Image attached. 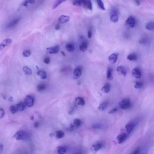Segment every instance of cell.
I'll list each match as a JSON object with an SVG mask.
<instances>
[{
    "label": "cell",
    "mask_w": 154,
    "mask_h": 154,
    "mask_svg": "<svg viewBox=\"0 0 154 154\" xmlns=\"http://www.w3.org/2000/svg\"><path fill=\"white\" fill-rule=\"evenodd\" d=\"M13 137L17 140H25L29 138V135L25 131L20 130L16 132Z\"/></svg>",
    "instance_id": "6da1fadb"
},
{
    "label": "cell",
    "mask_w": 154,
    "mask_h": 154,
    "mask_svg": "<svg viewBox=\"0 0 154 154\" xmlns=\"http://www.w3.org/2000/svg\"><path fill=\"white\" fill-rule=\"evenodd\" d=\"M119 106L123 109H128L131 107V104L129 99H123L119 103Z\"/></svg>",
    "instance_id": "7a4b0ae2"
},
{
    "label": "cell",
    "mask_w": 154,
    "mask_h": 154,
    "mask_svg": "<svg viewBox=\"0 0 154 154\" xmlns=\"http://www.w3.org/2000/svg\"><path fill=\"white\" fill-rule=\"evenodd\" d=\"M136 24V20L132 16H129L125 22L126 27L128 29L133 28Z\"/></svg>",
    "instance_id": "3957f363"
},
{
    "label": "cell",
    "mask_w": 154,
    "mask_h": 154,
    "mask_svg": "<svg viewBox=\"0 0 154 154\" xmlns=\"http://www.w3.org/2000/svg\"><path fill=\"white\" fill-rule=\"evenodd\" d=\"M119 15L117 10L114 9H113L110 13V19L114 23H116L119 20Z\"/></svg>",
    "instance_id": "277c9868"
},
{
    "label": "cell",
    "mask_w": 154,
    "mask_h": 154,
    "mask_svg": "<svg viewBox=\"0 0 154 154\" xmlns=\"http://www.w3.org/2000/svg\"><path fill=\"white\" fill-rule=\"evenodd\" d=\"M35 99L31 96L28 95L26 96L25 100V103L26 106L29 107H32L34 104Z\"/></svg>",
    "instance_id": "5b68a950"
},
{
    "label": "cell",
    "mask_w": 154,
    "mask_h": 154,
    "mask_svg": "<svg viewBox=\"0 0 154 154\" xmlns=\"http://www.w3.org/2000/svg\"><path fill=\"white\" fill-rule=\"evenodd\" d=\"M59 45H57L54 47L47 48L46 52L49 54H56L59 51Z\"/></svg>",
    "instance_id": "8992f818"
},
{
    "label": "cell",
    "mask_w": 154,
    "mask_h": 154,
    "mask_svg": "<svg viewBox=\"0 0 154 154\" xmlns=\"http://www.w3.org/2000/svg\"><path fill=\"white\" fill-rule=\"evenodd\" d=\"M82 72V68L81 67H78L75 69L73 75L74 78L76 79L78 78L81 75Z\"/></svg>",
    "instance_id": "52a82bcc"
},
{
    "label": "cell",
    "mask_w": 154,
    "mask_h": 154,
    "mask_svg": "<svg viewBox=\"0 0 154 154\" xmlns=\"http://www.w3.org/2000/svg\"><path fill=\"white\" fill-rule=\"evenodd\" d=\"M136 126L135 123H129L125 125L126 130L128 134H129L132 132Z\"/></svg>",
    "instance_id": "ba28073f"
},
{
    "label": "cell",
    "mask_w": 154,
    "mask_h": 154,
    "mask_svg": "<svg viewBox=\"0 0 154 154\" xmlns=\"http://www.w3.org/2000/svg\"><path fill=\"white\" fill-rule=\"evenodd\" d=\"M133 75L137 79H139L142 76V73L140 69L137 67L133 68L132 71Z\"/></svg>",
    "instance_id": "9c48e42d"
},
{
    "label": "cell",
    "mask_w": 154,
    "mask_h": 154,
    "mask_svg": "<svg viewBox=\"0 0 154 154\" xmlns=\"http://www.w3.org/2000/svg\"><path fill=\"white\" fill-rule=\"evenodd\" d=\"M12 41V39L10 38L6 39L3 40L0 45V50H3L5 47L10 44Z\"/></svg>",
    "instance_id": "30bf717a"
},
{
    "label": "cell",
    "mask_w": 154,
    "mask_h": 154,
    "mask_svg": "<svg viewBox=\"0 0 154 154\" xmlns=\"http://www.w3.org/2000/svg\"><path fill=\"white\" fill-rule=\"evenodd\" d=\"M118 54H113L109 56L108 60L109 62L114 64H115L118 59Z\"/></svg>",
    "instance_id": "8fae6325"
},
{
    "label": "cell",
    "mask_w": 154,
    "mask_h": 154,
    "mask_svg": "<svg viewBox=\"0 0 154 154\" xmlns=\"http://www.w3.org/2000/svg\"><path fill=\"white\" fill-rule=\"evenodd\" d=\"M70 20V17L68 16L62 15L58 19V22L60 24L66 23Z\"/></svg>",
    "instance_id": "7c38bea8"
},
{
    "label": "cell",
    "mask_w": 154,
    "mask_h": 154,
    "mask_svg": "<svg viewBox=\"0 0 154 154\" xmlns=\"http://www.w3.org/2000/svg\"><path fill=\"white\" fill-rule=\"evenodd\" d=\"M127 138V135L125 133H122L118 135L117 137V140L118 143L121 144L123 143L126 139Z\"/></svg>",
    "instance_id": "4fadbf2b"
},
{
    "label": "cell",
    "mask_w": 154,
    "mask_h": 154,
    "mask_svg": "<svg viewBox=\"0 0 154 154\" xmlns=\"http://www.w3.org/2000/svg\"><path fill=\"white\" fill-rule=\"evenodd\" d=\"M21 19V18L20 17H18L15 18L14 19H13L9 22L7 26V27L10 28L13 27L17 24Z\"/></svg>",
    "instance_id": "5bb4252c"
},
{
    "label": "cell",
    "mask_w": 154,
    "mask_h": 154,
    "mask_svg": "<svg viewBox=\"0 0 154 154\" xmlns=\"http://www.w3.org/2000/svg\"><path fill=\"white\" fill-rule=\"evenodd\" d=\"M26 106L25 103L20 102L17 104L16 106L19 111H22L25 109Z\"/></svg>",
    "instance_id": "9a60e30c"
},
{
    "label": "cell",
    "mask_w": 154,
    "mask_h": 154,
    "mask_svg": "<svg viewBox=\"0 0 154 154\" xmlns=\"http://www.w3.org/2000/svg\"><path fill=\"white\" fill-rule=\"evenodd\" d=\"M37 74L42 80L46 79L47 77L46 72L45 71L43 70H41L38 71L37 73Z\"/></svg>",
    "instance_id": "2e32d148"
},
{
    "label": "cell",
    "mask_w": 154,
    "mask_h": 154,
    "mask_svg": "<svg viewBox=\"0 0 154 154\" xmlns=\"http://www.w3.org/2000/svg\"><path fill=\"white\" fill-rule=\"evenodd\" d=\"M116 70L117 72L124 76H125L127 74V71L124 67L123 66H121L117 67Z\"/></svg>",
    "instance_id": "e0dca14e"
},
{
    "label": "cell",
    "mask_w": 154,
    "mask_h": 154,
    "mask_svg": "<svg viewBox=\"0 0 154 154\" xmlns=\"http://www.w3.org/2000/svg\"><path fill=\"white\" fill-rule=\"evenodd\" d=\"M112 72L113 69L111 67H108L107 70L106 74L107 78L108 80H111L112 79Z\"/></svg>",
    "instance_id": "ac0fdd59"
},
{
    "label": "cell",
    "mask_w": 154,
    "mask_h": 154,
    "mask_svg": "<svg viewBox=\"0 0 154 154\" xmlns=\"http://www.w3.org/2000/svg\"><path fill=\"white\" fill-rule=\"evenodd\" d=\"M127 59L130 61H135L138 59V56L136 53H131L127 56Z\"/></svg>",
    "instance_id": "d6986e66"
},
{
    "label": "cell",
    "mask_w": 154,
    "mask_h": 154,
    "mask_svg": "<svg viewBox=\"0 0 154 154\" xmlns=\"http://www.w3.org/2000/svg\"><path fill=\"white\" fill-rule=\"evenodd\" d=\"M76 102L78 103V104L79 105L83 106L85 104V101L82 97H76L75 99Z\"/></svg>",
    "instance_id": "ffe728a7"
},
{
    "label": "cell",
    "mask_w": 154,
    "mask_h": 154,
    "mask_svg": "<svg viewBox=\"0 0 154 154\" xmlns=\"http://www.w3.org/2000/svg\"><path fill=\"white\" fill-rule=\"evenodd\" d=\"M92 148L94 151L97 152L101 149L102 148V144L100 143H97L94 144L92 146Z\"/></svg>",
    "instance_id": "44dd1931"
},
{
    "label": "cell",
    "mask_w": 154,
    "mask_h": 154,
    "mask_svg": "<svg viewBox=\"0 0 154 154\" xmlns=\"http://www.w3.org/2000/svg\"><path fill=\"white\" fill-rule=\"evenodd\" d=\"M66 152V149L63 146H59L57 148L58 154H65Z\"/></svg>",
    "instance_id": "7402d4cb"
},
{
    "label": "cell",
    "mask_w": 154,
    "mask_h": 154,
    "mask_svg": "<svg viewBox=\"0 0 154 154\" xmlns=\"http://www.w3.org/2000/svg\"><path fill=\"white\" fill-rule=\"evenodd\" d=\"M108 103L106 101H104L99 105L98 108V109L100 111H102L104 110L107 106Z\"/></svg>",
    "instance_id": "603a6c76"
},
{
    "label": "cell",
    "mask_w": 154,
    "mask_h": 154,
    "mask_svg": "<svg viewBox=\"0 0 154 154\" xmlns=\"http://www.w3.org/2000/svg\"><path fill=\"white\" fill-rule=\"evenodd\" d=\"M149 42V39L148 37H144L140 39L139 43L140 44L145 45L147 44Z\"/></svg>",
    "instance_id": "cb8c5ba5"
},
{
    "label": "cell",
    "mask_w": 154,
    "mask_h": 154,
    "mask_svg": "<svg viewBox=\"0 0 154 154\" xmlns=\"http://www.w3.org/2000/svg\"><path fill=\"white\" fill-rule=\"evenodd\" d=\"M88 44L87 43L84 42L80 46V50L82 52H84L87 49Z\"/></svg>",
    "instance_id": "d4e9b609"
},
{
    "label": "cell",
    "mask_w": 154,
    "mask_h": 154,
    "mask_svg": "<svg viewBox=\"0 0 154 154\" xmlns=\"http://www.w3.org/2000/svg\"><path fill=\"white\" fill-rule=\"evenodd\" d=\"M66 48L69 52H73L74 50V45L71 43H67L65 46Z\"/></svg>",
    "instance_id": "484cf974"
},
{
    "label": "cell",
    "mask_w": 154,
    "mask_h": 154,
    "mask_svg": "<svg viewBox=\"0 0 154 154\" xmlns=\"http://www.w3.org/2000/svg\"><path fill=\"white\" fill-rule=\"evenodd\" d=\"M110 85L109 83H107L102 88V90L106 93H108L110 90Z\"/></svg>",
    "instance_id": "4316f807"
},
{
    "label": "cell",
    "mask_w": 154,
    "mask_h": 154,
    "mask_svg": "<svg viewBox=\"0 0 154 154\" xmlns=\"http://www.w3.org/2000/svg\"><path fill=\"white\" fill-rule=\"evenodd\" d=\"M74 125L75 127L78 128L80 126L82 123L81 120L79 119H76L74 121Z\"/></svg>",
    "instance_id": "83f0119b"
},
{
    "label": "cell",
    "mask_w": 154,
    "mask_h": 154,
    "mask_svg": "<svg viewBox=\"0 0 154 154\" xmlns=\"http://www.w3.org/2000/svg\"><path fill=\"white\" fill-rule=\"evenodd\" d=\"M65 133L61 131H57L56 132V137L57 139L62 138L65 136Z\"/></svg>",
    "instance_id": "f1b7e54d"
},
{
    "label": "cell",
    "mask_w": 154,
    "mask_h": 154,
    "mask_svg": "<svg viewBox=\"0 0 154 154\" xmlns=\"http://www.w3.org/2000/svg\"><path fill=\"white\" fill-rule=\"evenodd\" d=\"M89 9L90 10H93V4L91 1L86 0V8Z\"/></svg>",
    "instance_id": "f546056e"
},
{
    "label": "cell",
    "mask_w": 154,
    "mask_h": 154,
    "mask_svg": "<svg viewBox=\"0 0 154 154\" xmlns=\"http://www.w3.org/2000/svg\"><path fill=\"white\" fill-rule=\"evenodd\" d=\"M146 29L148 30H152L154 29V22H149L146 24Z\"/></svg>",
    "instance_id": "4dcf8cb0"
},
{
    "label": "cell",
    "mask_w": 154,
    "mask_h": 154,
    "mask_svg": "<svg viewBox=\"0 0 154 154\" xmlns=\"http://www.w3.org/2000/svg\"><path fill=\"white\" fill-rule=\"evenodd\" d=\"M96 2L99 8L103 10L104 11L106 10L104 4L102 1L101 0H97Z\"/></svg>",
    "instance_id": "1f68e13d"
},
{
    "label": "cell",
    "mask_w": 154,
    "mask_h": 154,
    "mask_svg": "<svg viewBox=\"0 0 154 154\" xmlns=\"http://www.w3.org/2000/svg\"><path fill=\"white\" fill-rule=\"evenodd\" d=\"M23 71L26 74L31 75L32 74V71L31 69L29 67L27 66H24L23 68Z\"/></svg>",
    "instance_id": "d6a6232c"
},
{
    "label": "cell",
    "mask_w": 154,
    "mask_h": 154,
    "mask_svg": "<svg viewBox=\"0 0 154 154\" xmlns=\"http://www.w3.org/2000/svg\"><path fill=\"white\" fill-rule=\"evenodd\" d=\"M65 1L64 0H59V1H57L56 2L54 3V4L52 6V9H54L57 8V7L59 6L60 5L61 3L64 2Z\"/></svg>",
    "instance_id": "836d02e7"
},
{
    "label": "cell",
    "mask_w": 154,
    "mask_h": 154,
    "mask_svg": "<svg viewBox=\"0 0 154 154\" xmlns=\"http://www.w3.org/2000/svg\"><path fill=\"white\" fill-rule=\"evenodd\" d=\"M73 4L75 6L82 7V0H75L73 1Z\"/></svg>",
    "instance_id": "e575fe53"
},
{
    "label": "cell",
    "mask_w": 154,
    "mask_h": 154,
    "mask_svg": "<svg viewBox=\"0 0 154 154\" xmlns=\"http://www.w3.org/2000/svg\"><path fill=\"white\" fill-rule=\"evenodd\" d=\"M46 88V86L44 84H39L37 87V89L38 91L44 90Z\"/></svg>",
    "instance_id": "d590c367"
},
{
    "label": "cell",
    "mask_w": 154,
    "mask_h": 154,
    "mask_svg": "<svg viewBox=\"0 0 154 154\" xmlns=\"http://www.w3.org/2000/svg\"><path fill=\"white\" fill-rule=\"evenodd\" d=\"M10 110L11 113L13 114H14L18 111L17 108L16 106H12L10 107Z\"/></svg>",
    "instance_id": "8d00e7d4"
},
{
    "label": "cell",
    "mask_w": 154,
    "mask_h": 154,
    "mask_svg": "<svg viewBox=\"0 0 154 154\" xmlns=\"http://www.w3.org/2000/svg\"><path fill=\"white\" fill-rule=\"evenodd\" d=\"M143 84L140 82H136V84L134 86L135 89H138L142 88L143 86Z\"/></svg>",
    "instance_id": "74e56055"
},
{
    "label": "cell",
    "mask_w": 154,
    "mask_h": 154,
    "mask_svg": "<svg viewBox=\"0 0 154 154\" xmlns=\"http://www.w3.org/2000/svg\"><path fill=\"white\" fill-rule=\"evenodd\" d=\"M31 52L29 50H25L23 52V55L24 57H29L30 55Z\"/></svg>",
    "instance_id": "f35d334b"
},
{
    "label": "cell",
    "mask_w": 154,
    "mask_h": 154,
    "mask_svg": "<svg viewBox=\"0 0 154 154\" xmlns=\"http://www.w3.org/2000/svg\"><path fill=\"white\" fill-rule=\"evenodd\" d=\"M118 110V109L117 108H115L112 109L111 110L109 111L108 113L109 114H112L115 113L117 112Z\"/></svg>",
    "instance_id": "ab89813d"
},
{
    "label": "cell",
    "mask_w": 154,
    "mask_h": 154,
    "mask_svg": "<svg viewBox=\"0 0 154 154\" xmlns=\"http://www.w3.org/2000/svg\"><path fill=\"white\" fill-rule=\"evenodd\" d=\"M44 62L45 63L48 64L50 62V59L49 57H46L44 59Z\"/></svg>",
    "instance_id": "60d3db41"
},
{
    "label": "cell",
    "mask_w": 154,
    "mask_h": 154,
    "mask_svg": "<svg viewBox=\"0 0 154 154\" xmlns=\"http://www.w3.org/2000/svg\"><path fill=\"white\" fill-rule=\"evenodd\" d=\"M5 111L3 109H0V118H1L3 117L5 114Z\"/></svg>",
    "instance_id": "b9f144b4"
},
{
    "label": "cell",
    "mask_w": 154,
    "mask_h": 154,
    "mask_svg": "<svg viewBox=\"0 0 154 154\" xmlns=\"http://www.w3.org/2000/svg\"><path fill=\"white\" fill-rule=\"evenodd\" d=\"M101 126L100 124H95L93 125V128L95 129H99L101 128Z\"/></svg>",
    "instance_id": "7bdbcfd3"
},
{
    "label": "cell",
    "mask_w": 154,
    "mask_h": 154,
    "mask_svg": "<svg viewBox=\"0 0 154 154\" xmlns=\"http://www.w3.org/2000/svg\"><path fill=\"white\" fill-rule=\"evenodd\" d=\"M140 149L138 148L137 149L135 150V151H133L131 154H138L139 152Z\"/></svg>",
    "instance_id": "ee69618b"
},
{
    "label": "cell",
    "mask_w": 154,
    "mask_h": 154,
    "mask_svg": "<svg viewBox=\"0 0 154 154\" xmlns=\"http://www.w3.org/2000/svg\"><path fill=\"white\" fill-rule=\"evenodd\" d=\"M88 37L89 38H91L92 37V33L90 31H89L88 32Z\"/></svg>",
    "instance_id": "f6af8a7d"
},
{
    "label": "cell",
    "mask_w": 154,
    "mask_h": 154,
    "mask_svg": "<svg viewBox=\"0 0 154 154\" xmlns=\"http://www.w3.org/2000/svg\"><path fill=\"white\" fill-rule=\"evenodd\" d=\"M27 1H24L23 3H22V5L24 6H27L28 4Z\"/></svg>",
    "instance_id": "bcb514c9"
},
{
    "label": "cell",
    "mask_w": 154,
    "mask_h": 154,
    "mask_svg": "<svg viewBox=\"0 0 154 154\" xmlns=\"http://www.w3.org/2000/svg\"><path fill=\"white\" fill-rule=\"evenodd\" d=\"M60 28V25L59 24H56L55 28V30H58Z\"/></svg>",
    "instance_id": "7dc6e473"
},
{
    "label": "cell",
    "mask_w": 154,
    "mask_h": 154,
    "mask_svg": "<svg viewBox=\"0 0 154 154\" xmlns=\"http://www.w3.org/2000/svg\"><path fill=\"white\" fill-rule=\"evenodd\" d=\"M39 124L38 122H36L34 124V127L36 128H37L39 127Z\"/></svg>",
    "instance_id": "c3c4849f"
},
{
    "label": "cell",
    "mask_w": 154,
    "mask_h": 154,
    "mask_svg": "<svg viewBox=\"0 0 154 154\" xmlns=\"http://www.w3.org/2000/svg\"><path fill=\"white\" fill-rule=\"evenodd\" d=\"M27 2L28 3L34 4L35 3V1L33 0H28Z\"/></svg>",
    "instance_id": "681fc988"
},
{
    "label": "cell",
    "mask_w": 154,
    "mask_h": 154,
    "mask_svg": "<svg viewBox=\"0 0 154 154\" xmlns=\"http://www.w3.org/2000/svg\"><path fill=\"white\" fill-rule=\"evenodd\" d=\"M3 145L2 144H1V145H0V153H1L3 151Z\"/></svg>",
    "instance_id": "f907efd6"
},
{
    "label": "cell",
    "mask_w": 154,
    "mask_h": 154,
    "mask_svg": "<svg viewBox=\"0 0 154 154\" xmlns=\"http://www.w3.org/2000/svg\"><path fill=\"white\" fill-rule=\"evenodd\" d=\"M135 3H136V5H137V6H139V5H140L141 3L139 1H135Z\"/></svg>",
    "instance_id": "816d5d0a"
},
{
    "label": "cell",
    "mask_w": 154,
    "mask_h": 154,
    "mask_svg": "<svg viewBox=\"0 0 154 154\" xmlns=\"http://www.w3.org/2000/svg\"><path fill=\"white\" fill-rule=\"evenodd\" d=\"M74 109H73L72 110L69 111L68 112V114H69V115L72 114L73 113V112H74Z\"/></svg>",
    "instance_id": "f5cc1de1"
},
{
    "label": "cell",
    "mask_w": 154,
    "mask_h": 154,
    "mask_svg": "<svg viewBox=\"0 0 154 154\" xmlns=\"http://www.w3.org/2000/svg\"><path fill=\"white\" fill-rule=\"evenodd\" d=\"M9 101H11V102H12L13 101V99L12 97H9Z\"/></svg>",
    "instance_id": "db71d44e"
},
{
    "label": "cell",
    "mask_w": 154,
    "mask_h": 154,
    "mask_svg": "<svg viewBox=\"0 0 154 154\" xmlns=\"http://www.w3.org/2000/svg\"><path fill=\"white\" fill-rule=\"evenodd\" d=\"M61 53L62 54V55L64 56H65L66 55V54L65 52L63 51H61Z\"/></svg>",
    "instance_id": "11a10c76"
},
{
    "label": "cell",
    "mask_w": 154,
    "mask_h": 154,
    "mask_svg": "<svg viewBox=\"0 0 154 154\" xmlns=\"http://www.w3.org/2000/svg\"><path fill=\"white\" fill-rule=\"evenodd\" d=\"M34 117L33 116H32L31 118V120H33L34 119Z\"/></svg>",
    "instance_id": "9f6ffc18"
},
{
    "label": "cell",
    "mask_w": 154,
    "mask_h": 154,
    "mask_svg": "<svg viewBox=\"0 0 154 154\" xmlns=\"http://www.w3.org/2000/svg\"><path fill=\"white\" fill-rule=\"evenodd\" d=\"M74 154H81V153L80 152H78L75 153Z\"/></svg>",
    "instance_id": "6f0895ef"
},
{
    "label": "cell",
    "mask_w": 154,
    "mask_h": 154,
    "mask_svg": "<svg viewBox=\"0 0 154 154\" xmlns=\"http://www.w3.org/2000/svg\"><path fill=\"white\" fill-rule=\"evenodd\" d=\"M3 98L4 99H5V97L4 96H3Z\"/></svg>",
    "instance_id": "680465c9"
},
{
    "label": "cell",
    "mask_w": 154,
    "mask_h": 154,
    "mask_svg": "<svg viewBox=\"0 0 154 154\" xmlns=\"http://www.w3.org/2000/svg\"></svg>",
    "instance_id": "91938a15"
}]
</instances>
